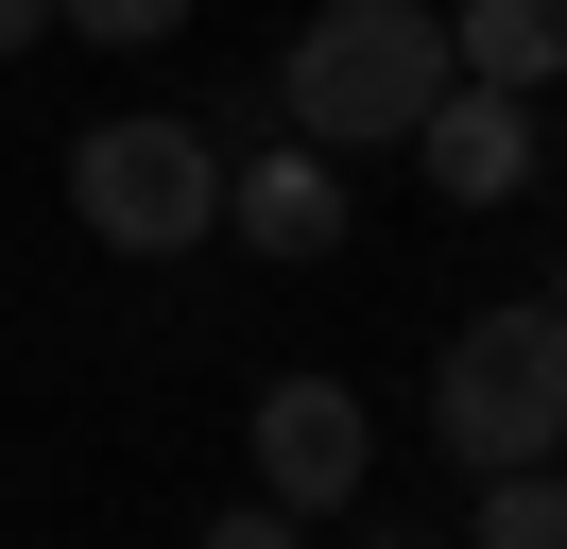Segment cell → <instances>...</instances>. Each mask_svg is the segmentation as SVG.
<instances>
[{
  "instance_id": "11",
  "label": "cell",
  "mask_w": 567,
  "mask_h": 549,
  "mask_svg": "<svg viewBox=\"0 0 567 549\" xmlns=\"http://www.w3.org/2000/svg\"><path fill=\"white\" fill-rule=\"evenodd\" d=\"M35 34H52V0H0V52H35Z\"/></svg>"
},
{
  "instance_id": "12",
  "label": "cell",
  "mask_w": 567,
  "mask_h": 549,
  "mask_svg": "<svg viewBox=\"0 0 567 549\" xmlns=\"http://www.w3.org/2000/svg\"><path fill=\"white\" fill-rule=\"evenodd\" d=\"M379 549H413V532H379Z\"/></svg>"
},
{
  "instance_id": "7",
  "label": "cell",
  "mask_w": 567,
  "mask_h": 549,
  "mask_svg": "<svg viewBox=\"0 0 567 549\" xmlns=\"http://www.w3.org/2000/svg\"><path fill=\"white\" fill-rule=\"evenodd\" d=\"M447 69L464 86H550L567 69V0H447Z\"/></svg>"
},
{
  "instance_id": "8",
  "label": "cell",
  "mask_w": 567,
  "mask_h": 549,
  "mask_svg": "<svg viewBox=\"0 0 567 549\" xmlns=\"http://www.w3.org/2000/svg\"><path fill=\"white\" fill-rule=\"evenodd\" d=\"M464 549H567V480H550V464L482 480V532H464Z\"/></svg>"
},
{
  "instance_id": "10",
  "label": "cell",
  "mask_w": 567,
  "mask_h": 549,
  "mask_svg": "<svg viewBox=\"0 0 567 549\" xmlns=\"http://www.w3.org/2000/svg\"><path fill=\"white\" fill-rule=\"evenodd\" d=\"M207 549H310V515H276V498H241V515H207Z\"/></svg>"
},
{
  "instance_id": "2",
  "label": "cell",
  "mask_w": 567,
  "mask_h": 549,
  "mask_svg": "<svg viewBox=\"0 0 567 549\" xmlns=\"http://www.w3.org/2000/svg\"><path fill=\"white\" fill-rule=\"evenodd\" d=\"M430 446L482 464V480H516V464L567 446V309L550 292H498V309L447 327V361H430Z\"/></svg>"
},
{
  "instance_id": "9",
  "label": "cell",
  "mask_w": 567,
  "mask_h": 549,
  "mask_svg": "<svg viewBox=\"0 0 567 549\" xmlns=\"http://www.w3.org/2000/svg\"><path fill=\"white\" fill-rule=\"evenodd\" d=\"M52 34H104V52H155V34H189V0H52Z\"/></svg>"
},
{
  "instance_id": "6",
  "label": "cell",
  "mask_w": 567,
  "mask_h": 549,
  "mask_svg": "<svg viewBox=\"0 0 567 549\" xmlns=\"http://www.w3.org/2000/svg\"><path fill=\"white\" fill-rule=\"evenodd\" d=\"M224 224H241V258H344V172L327 155H241L224 172Z\"/></svg>"
},
{
  "instance_id": "1",
  "label": "cell",
  "mask_w": 567,
  "mask_h": 549,
  "mask_svg": "<svg viewBox=\"0 0 567 549\" xmlns=\"http://www.w3.org/2000/svg\"><path fill=\"white\" fill-rule=\"evenodd\" d=\"M447 86H464L447 69V0H327L276 52V121L310 137V155H413V121Z\"/></svg>"
},
{
  "instance_id": "5",
  "label": "cell",
  "mask_w": 567,
  "mask_h": 549,
  "mask_svg": "<svg viewBox=\"0 0 567 549\" xmlns=\"http://www.w3.org/2000/svg\"><path fill=\"white\" fill-rule=\"evenodd\" d=\"M413 155H430L447 206H516V189H533V86H447V103L413 121Z\"/></svg>"
},
{
  "instance_id": "3",
  "label": "cell",
  "mask_w": 567,
  "mask_h": 549,
  "mask_svg": "<svg viewBox=\"0 0 567 549\" xmlns=\"http://www.w3.org/2000/svg\"><path fill=\"white\" fill-rule=\"evenodd\" d=\"M70 224L104 240V258H189V240H224V137L207 121H86L70 137Z\"/></svg>"
},
{
  "instance_id": "4",
  "label": "cell",
  "mask_w": 567,
  "mask_h": 549,
  "mask_svg": "<svg viewBox=\"0 0 567 549\" xmlns=\"http://www.w3.org/2000/svg\"><path fill=\"white\" fill-rule=\"evenodd\" d=\"M361 464H379V429H361L344 377H276V395H258V498L276 515H344Z\"/></svg>"
}]
</instances>
